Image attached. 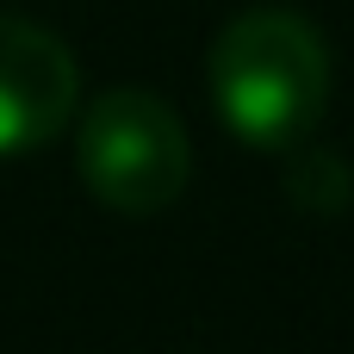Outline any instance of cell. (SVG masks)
<instances>
[{
  "mask_svg": "<svg viewBox=\"0 0 354 354\" xmlns=\"http://www.w3.org/2000/svg\"><path fill=\"white\" fill-rule=\"evenodd\" d=\"M205 87L218 118L249 149H299L330 106V50L311 19L249 6L212 37Z\"/></svg>",
  "mask_w": 354,
  "mask_h": 354,
  "instance_id": "6da1fadb",
  "label": "cell"
},
{
  "mask_svg": "<svg viewBox=\"0 0 354 354\" xmlns=\"http://www.w3.org/2000/svg\"><path fill=\"white\" fill-rule=\"evenodd\" d=\"M75 162H81L87 193L106 212L156 218L187 193L193 143H187V124L174 118L168 100L143 93V87H112L81 112Z\"/></svg>",
  "mask_w": 354,
  "mask_h": 354,
  "instance_id": "7a4b0ae2",
  "label": "cell"
},
{
  "mask_svg": "<svg viewBox=\"0 0 354 354\" xmlns=\"http://www.w3.org/2000/svg\"><path fill=\"white\" fill-rule=\"evenodd\" d=\"M75 100L81 75L68 44L19 12H0V162L44 149L75 118Z\"/></svg>",
  "mask_w": 354,
  "mask_h": 354,
  "instance_id": "3957f363",
  "label": "cell"
}]
</instances>
